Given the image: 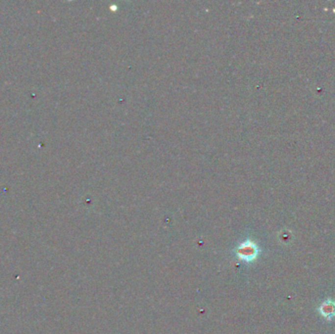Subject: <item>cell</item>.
<instances>
[{"instance_id": "1", "label": "cell", "mask_w": 335, "mask_h": 334, "mask_svg": "<svg viewBox=\"0 0 335 334\" xmlns=\"http://www.w3.org/2000/svg\"><path fill=\"white\" fill-rule=\"evenodd\" d=\"M258 253H259V249L257 245L252 241H246L242 243L237 249L238 257L246 262L255 260Z\"/></svg>"}, {"instance_id": "2", "label": "cell", "mask_w": 335, "mask_h": 334, "mask_svg": "<svg viewBox=\"0 0 335 334\" xmlns=\"http://www.w3.org/2000/svg\"><path fill=\"white\" fill-rule=\"evenodd\" d=\"M320 313L327 320H332L333 318H335V301L328 300L324 302L320 307Z\"/></svg>"}]
</instances>
